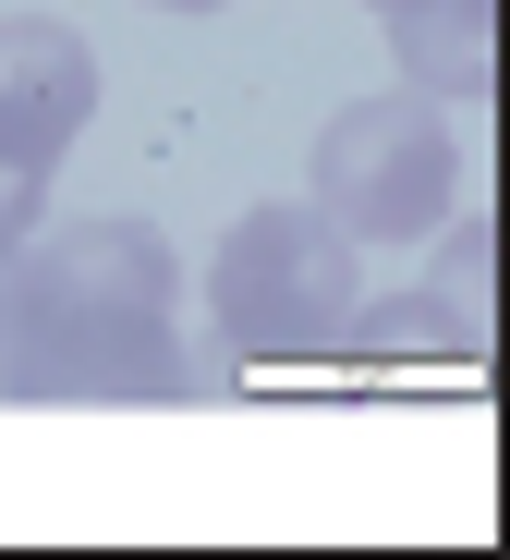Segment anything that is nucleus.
<instances>
[{"label": "nucleus", "instance_id": "f257e3e1", "mask_svg": "<svg viewBox=\"0 0 510 560\" xmlns=\"http://www.w3.org/2000/svg\"><path fill=\"white\" fill-rule=\"evenodd\" d=\"M182 256L158 220H37L0 256V402H182Z\"/></svg>", "mask_w": 510, "mask_h": 560}, {"label": "nucleus", "instance_id": "f03ea898", "mask_svg": "<svg viewBox=\"0 0 510 560\" xmlns=\"http://www.w3.org/2000/svg\"><path fill=\"white\" fill-rule=\"evenodd\" d=\"M365 305H377L365 244L329 232L304 196L244 208L220 232V256H207V329H220L232 365H317V353H341L365 329Z\"/></svg>", "mask_w": 510, "mask_h": 560}, {"label": "nucleus", "instance_id": "7ed1b4c3", "mask_svg": "<svg viewBox=\"0 0 510 560\" xmlns=\"http://www.w3.org/2000/svg\"><path fill=\"white\" fill-rule=\"evenodd\" d=\"M304 208L353 244H426L462 208V122L438 98H414V85L329 110L317 159H304Z\"/></svg>", "mask_w": 510, "mask_h": 560}, {"label": "nucleus", "instance_id": "20e7f679", "mask_svg": "<svg viewBox=\"0 0 510 560\" xmlns=\"http://www.w3.org/2000/svg\"><path fill=\"white\" fill-rule=\"evenodd\" d=\"M97 122V49L49 13H0V171H61Z\"/></svg>", "mask_w": 510, "mask_h": 560}, {"label": "nucleus", "instance_id": "39448f33", "mask_svg": "<svg viewBox=\"0 0 510 560\" xmlns=\"http://www.w3.org/2000/svg\"><path fill=\"white\" fill-rule=\"evenodd\" d=\"M377 37H389L414 98L486 110V85H498V0H377Z\"/></svg>", "mask_w": 510, "mask_h": 560}, {"label": "nucleus", "instance_id": "423d86ee", "mask_svg": "<svg viewBox=\"0 0 510 560\" xmlns=\"http://www.w3.org/2000/svg\"><path fill=\"white\" fill-rule=\"evenodd\" d=\"M438 232H450V305H462V317H486V220H474V208H450Z\"/></svg>", "mask_w": 510, "mask_h": 560}, {"label": "nucleus", "instance_id": "0eeeda50", "mask_svg": "<svg viewBox=\"0 0 510 560\" xmlns=\"http://www.w3.org/2000/svg\"><path fill=\"white\" fill-rule=\"evenodd\" d=\"M37 208H49V183H37V171H0V256L37 232Z\"/></svg>", "mask_w": 510, "mask_h": 560}, {"label": "nucleus", "instance_id": "6e6552de", "mask_svg": "<svg viewBox=\"0 0 510 560\" xmlns=\"http://www.w3.org/2000/svg\"><path fill=\"white\" fill-rule=\"evenodd\" d=\"M146 13H232V0H146Z\"/></svg>", "mask_w": 510, "mask_h": 560}, {"label": "nucleus", "instance_id": "1a4fd4ad", "mask_svg": "<svg viewBox=\"0 0 510 560\" xmlns=\"http://www.w3.org/2000/svg\"><path fill=\"white\" fill-rule=\"evenodd\" d=\"M365 13H377V0H365Z\"/></svg>", "mask_w": 510, "mask_h": 560}]
</instances>
